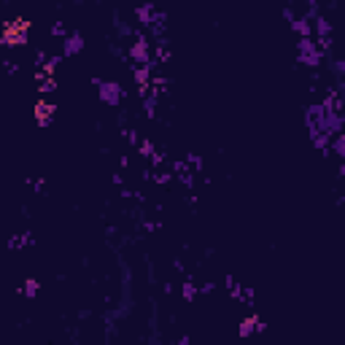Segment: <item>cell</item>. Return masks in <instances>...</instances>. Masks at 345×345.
I'll return each instance as SVG.
<instances>
[{"label": "cell", "instance_id": "7c38bea8", "mask_svg": "<svg viewBox=\"0 0 345 345\" xmlns=\"http://www.w3.org/2000/svg\"><path fill=\"white\" fill-rule=\"evenodd\" d=\"M51 33H54V35H65V27H62V25H54V27H51Z\"/></svg>", "mask_w": 345, "mask_h": 345}, {"label": "cell", "instance_id": "8fae6325", "mask_svg": "<svg viewBox=\"0 0 345 345\" xmlns=\"http://www.w3.org/2000/svg\"><path fill=\"white\" fill-rule=\"evenodd\" d=\"M27 237H30V235H14V240H11V248L25 246V243H27Z\"/></svg>", "mask_w": 345, "mask_h": 345}, {"label": "cell", "instance_id": "4fadbf2b", "mask_svg": "<svg viewBox=\"0 0 345 345\" xmlns=\"http://www.w3.org/2000/svg\"><path fill=\"white\" fill-rule=\"evenodd\" d=\"M305 3H308V6H313V3H316V0H305Z\"/></svg>", "mask_w": 345, "mask_h": 345}, {"label": "cell", "instance_id": "277c9868", "mask_svg": "<svg viewBox=\"0 0 345 345\" xmlns=\"http://www.w3.org/2000/svg\"><path fill=\"white\" fill-rule=\"evenodd\" d=\"M130 57L138 62V65H151V54H149V44L146 40H138L132 49H130Z\"/></svg>", "mask_w": 345, "mask_h": 345}, {"label": "cell", "instance_id": "5b68a950", "mask_svg": "<svg viewBox=\"0 0 345 345\" xmlns=\"http://www.w3.org/2000/svg\"><path fill=\"white\" fill-rule=\"evenodd\" d=\"M81 49H84V38L78 33H73V35H68L65 40H62V51H65V57H76Z\"/></svg>", "mask_w": 345, "mask_h": 345}, {"label": "cell", "instance_id": "52a82bcc", "mask_svg": "<svg viewBox=\"0 0 345 345\" xmlns=\"http://www.w3.org/2000/svg\"><path fill=\"white\" fill-rule=\"evenodd\" d=\"M135 14H138V19H140L143 25H154V19H156V14H154V6H151V3H143V6H140Z\"/></svg>", "mask_w": 345, "mask_h": 345}, {"label": "cell", "instance_id": "3957f363", "mask_svg": "<svg viewBox=\"0 0 345 345\" xmlns=\"http://www.w3.org/2000/svg\"><path fill=\"white\" fill-rule=\"evenodd\" d=\"M97 89H100L103 103H108V106H119L121 103V87L116 81H97Z\"/></svg>", "mask_w": 345, "mask_h": 345}, {"label": "cell", "instance_id": "9c48e42d", "mask_svg": "<svg viewBox=\"0 0 345 345\" xmlns=\"http://www.w3.org/2000/svg\"><path fill=\"white\" fill-rule=\"evenodd\" d=\"M19 291H22L25 297H35V294H38V280H35V278H27Z\"/></svg>", "mask_w": 345, "mask_h": 345}, {"label": "cell", "instance_id": "30bf717a", "mask_svg": "<svg viewBox=\"0 0 345 345\" xmlns=\"http://www.w3.org/2000/svg\"><path fill=\"white\" fill-rule=\"evenodd\" d=\"M254 323H256L254 318H248V321H243V327H240V334H243V337H248V334H251V332H254Z\"/></svg>", "mask_w": 345, "mask_h": 345}, {"label": "cell", "instance_id": "ba28073f", "mask_svg": "<svg viewBox=\"0 0 345 345\" xmlns=\"http://www.w3.org/2000/svg\"><path fill=\"white\" fill-rule=\"evenodd\" d=\"M294 30H297L302 38H310V35H313V27H310V19H308V16L297 19V22H294Z\"/></svg>", "mask_w": 345, "mask_h": 345}, {"label": "cell", "instance_id": "8992f818", "mask_svg": "<svg viewBox=\"0 0 345 345\" xmlns=\"http://www.w3.org/2000/svg\"><path fill=\"white\" fill-rule=\"evenodd\" d=\"M51 116H54V106H51V103H46V100H40L38 106H35V119H38V124H49Z\"/></svg>", "mask_w": 345, "mask_h": 345}, {"label": "cell", "instance_id": "7a4b0ae2", "mask_svg": "<svg viewBox=\"0 0 345 345\" xmlns=\"http://www.w3.org/2000/svg\"><path fill=\"white\" fill-rule=\"evenodd\" d=\"M299 59H302V65H308V68H316L321 62V49H318V44L313 38H302L299 40Z\"/></svg>", "mask_w": 345, "mask_h": 345}, {"label": "cell", "instance_id": "6da1fadb", "mask_svg": "<svg viewBox=\"0 0 345 345\" xmlns=\"http://www.w3.org/2000/svg\"><path fill=\"white\" fill-rule=\"evenodd\" d=\"M27 22H22V19H16L14 25H8L3 33H0V44H6V46H19V44H27Z\"/></svg>", "mask_w": 345, "mask_h": 345}]
</instances>
